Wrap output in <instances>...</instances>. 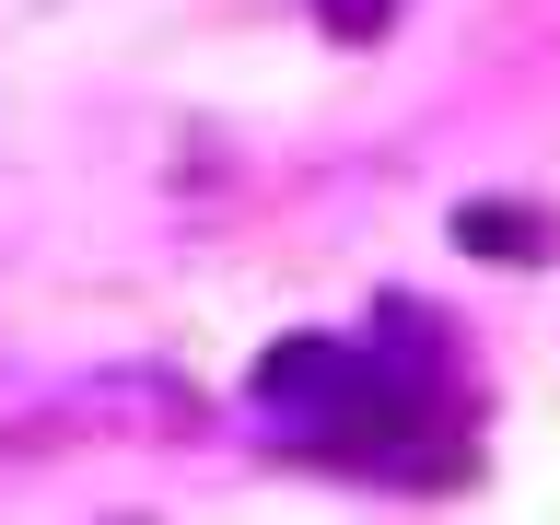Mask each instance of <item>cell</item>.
Wrapping results in <instances>:
<instances>
[{"mask_svg": "<svg viewBox=\"0 0 560 525\" xmlns=\"http://www.w3.org/2000/svg\"><path fill=\"white\" fill-rule=\"evenodd\" d=\"M455 245L490 257V269H537V257L560 245V222L537 199H455Z\"/></svg>", "mask_w": 560, "mask_h": 525, "instance_id": "obj_1", "label": "cell"}, {"mask_svg": "<svg viewBox=\"0 0 560 525\" xmlns=\"http://www.w3.org/2000/svg\"><path fill=\"white\" fill-rule=\"evenodd\" d=\"M315 24L339 35V47H374V35L397 24V0H315Z\"/></svg>", "mask_w": 560, "mask_h": 525, "instance_id": "obj_2", "label": "cell"}]
</instances>
